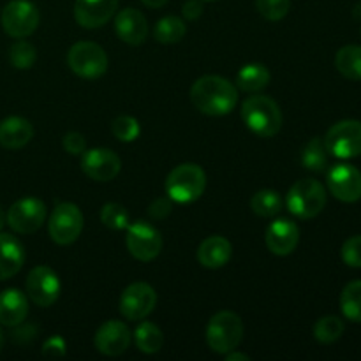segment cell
I'll return each instance as SVG.
<instances>
[{
  "mask_svg": "<svg viewBox=\"0 0 361 361\" xmlns=\"http://www.w3.org/2000/svg\"><path fill=\"white\" fill-rule=\"evenodd\" d=\"M190 101L204 115L224 116L231 113L238 102L236 85L222 76L208 74L190 87Z\"/></svg>",
  "mask_w": 361,
  "mask_h": 361,
  "instance_id": "cell-1",
  "label": "cell"
},
{
  "mask_svg": "<svg viewBox=\"0 0 361 361\" xmlns=\"http://www.w3.org/2000/svg\"><path fill=\"white\" fill-rule=\"evenodd\" d=\"M242 120L256 136L274 137L282 127V111L274 99L256 94L243 101Z\"/></svg>",
  "mask_w": 361,
  "mask_h": 361,
  "instance_id": "cell-2",
  "label": "cell"
},
{
  "mask_svg": "<svg viewBox=\"0 0 361 361\" xmlns=\"http://www.w3.org/2000/svg\"><path fill=\"white\" fill-rule=\"evenodd\" d=\"M207 189V175L197 164H180L166 178V192L175 203L189 204L203 196Z\"/></svg>",
  "mask_w": 361,
  "mask_h": 361,
  "instance_id": "cell-3",
  "label": "cell"
},
{
  "mask_svg": "<svg viewBox=\"0 0 361 361\" xmlns=\"http://www.w3.org/2000/svg\"><path fill=\"white\" fill-rule=\"evenodd\" d=\"M286 204L295 217L309 221V219L317 217L326 207V190L323 183L314 178L298 180L289 189Z\"/></svg>",
  "mask_w": 361,
  "mask_h": 361,
  "instance_id": "cell-4",
  "label": "cell"
},
{
  "mask_svg": "<svg viewBox=\"0 0 361 361\" xmlns=\"http://www.w3.org/2000/svg\"><path fill=\"white\" fill-rule=\"evenodd\" d=\"M243 338V323L240 316L231 310L217 312L207 326V344L208 348L219 355H228L235 351Z\"/></svg>",
  "mask_w": 361,
  "mask_h": 361,
  "instance_id": "cell-5",
  "label": "cell"
},
{
  "mask_svg": "<svg viewBox=\"0 0 361 361\" xmlns=\"http://www.w3.org/2000/svg\"><path fill=\"white\" fill-rule=\"evenodd\" d=\"M67 66L83 80H97L108 71V55L92 41H80L67 53Z\"/></svg>",
  "mask_w": 361,
  "mask_h": 361,
  "instance_id": "cell-6",
  "label": "cell"
},
{
  "mask_svg": "<svg viewBox=\"0 0 361 361\" xmlns=\"http://www.w3.org/2000/svg\"><path fill=\"white\" fill-rule=\"evenodd\" d=\"M328 154L337 159H355L361 155V122L342 120L331 126L324 136Z\"/></svg>",
  "mask_w": 361,
  "mask_h": 361,
  "instance_id": "cell-7",
  "label": "cell"
},
{
  "mask_svg": "<svg viewBox=\"0 0 361 361\" xmlns=\"http://www.w3.org/2000/svg\"><path fill=\"white\" fill-rule=\"evenodd\" d=\"M83 231V214L74 203L56 204L49 215L48 233L56 245H71Z\"/></svg>",
  "mask_w": 361,
  "mask_h": 361,
  "instance_id": "cell-8",
  "label": "cell"
},
{
  "mask_svg": "<svg viewBox=\"0 0 361 361\" xmlns=\"http://www.w3.org/2000/svg\"><path fill=\"white\" fill-rule=\"evenodd\" d=\"M2 28L14 39L28 37L39 27V11L28 0H11L2 9Z\"/></svg>",
  "mask_w": 361,
  "mask_h": 361,
  "instance_id": "cell-9",
  "label": "cell"
},
{
  "mask_svg": "<svg viewBox=\"0 0 361 361\" xmlns=\"http://www.w3.org/2000/svg\"><path fill=\"white\" fill-rule=\"evenodd\" d=\"M127 249L141 263L155 259L162 250V236L147 221H137L127 226Z\"/></svg>",
  "mask_w": 361,
  "mask_h": 361,
  "instance_id": "cell-10",
  "label": "cell"
},
{
  "mask_svg": "<svg viewBox=\"0 0 361 361\" xmlns=\"http://www.w3.org/2000/svg\"><path fill=\"white\" fill-rule=\"evenodd\" d=\"M46 221V204L37 197H23L9 208L6 222L18 235H32Z\"/></svg>",
  "mask_w": 361,
  "mask_h": 361,
  "instance_id": "cell-11",
  "label": "cell"
},
{
  "mask_svg": "<svg viewBox=\"0 0 361 361\" xmlns=\"http://www.w3.org/2000/svg\"><path fill=\"white\" fill-rule=\"evenodd\" d=\"M157 305L155 289L147 282H134L123 289L120 296V314L129 321H141L152 314Z\"/></svg>",
  "mask_w": 361,
  "mask_h": 361,
  "instance_id": "cell-12",
  "label": "cell"
},
{
  "mask_svg": "<svg viewBox=\"0 0 361 361\" xmlns=\"http://www.w3.org/2000/svg\"><path fill=\"white\" fill-rule=\"evenodd\" d=\"M60 279L49 267H35L27 277V295L37 307H51L59 300Z\"/></svg>",
  "mask_w": 361,
  "mask_h": 361,
  "instance_id": "cell-13",
  "label": "cell"
},
{
  "mask_svg": "<svg viewBox=\"0 0 361 361\" xmlns=\"http://www.w3.org/2000/svg\"><path fill=\"white\" fill-rule=\"evenodd\" d=\"M328 189L342 203L361 200V171L351 164H335L328 173Z\"/></svg>",
  "mask_w": 361,
  "mask_h": 361,
  "instance_id": "cell-14",
  "label": "cell"
},
{
  "mask_svg": "<svg viewBox=\"0 0 361 361\" xmlns=\"http://www.w3.org/2000/svg\"><path fill=\"white\" fill-rule=\"evenodd\" d=\"M120 168H122L120 157L108 148H92L81 154V169L88 178L95 182H109L116 178Z\"/></svg>",
  "mask_w": 361,
  "mask_h": 361,
  "instance_id": "cell-15",
  "label": "cell"
},
{
  "mask_svg": "<svg viewBox=\"0 0 361 361\" xmlns=\"http://www.w3.org/2000/svg\"><path fill=\"white\" fill-rule=\"evenodd\" d=\"M97 351L104 356H120L129 349L130 331L122 321H106L94 337Z\"/></svg>",
  "mask_w": 361,
  "mask_h": 361,
  "instance_id": "cell-16",
  "label": "cell"
},
{
  "mask_svg": "<svg viewBox=\"0 0 361 361\" xmlns=\"http://www.w3.org/2000/svg\"><path fill=\"white\" fill-rule=\"evenodd\" d=\"M118 0H76L74 18L83 28H101L115 16Z\"/></svg>",
  "mask_w": 361,
  "mask_h": 361,
  "instance_id": "cell-17",
  "label": "cell"
},
{
  "mask_svg": "<svg viewBox=\"0 0 361 361\" xmlns=\"http://www.w3.org/2000/svg\"><path fill=\"white\" fill-rule=\"evenodd\" d=\"M264 242H267L270 252H274L275 256H289L291 252H295L300 242L298 226L289 219H277L268 226Z\"/></svg>",
  "mask_w": 361,
  "mask_h": 361,
  "instance_id": "cell-18",
  "label": "cell"
},
{
  "mask_svg": "<svg viewBox=\"0 0 361 361\" xmlns=\"http://www.w3.org/2000/svg\"><path fill=\"white\" fill-rule=\"evenodd\" d=\"M115 30L120 41L127 42L130 46L143 44L145 39L148 37V21L134 7L122 9L115 18Z\"/></svg>",
  "mask_w": 361,
  "mask_h": 361,
  "instance_id": "cell-19",
  "label": "cell"
},
{
  "mask_svg": "<svg viewBox=\"0 0 361 361\" xmlns=\"http://www.w3.org/2000/svg\"><path fill=\"white\" fill-rule=\"evenodd\" d=\"M233 256V247L228 238L221 235L208 236L203 240V243L197 249V261L201 267L208 268V270H219V268L226 267Z\"/></svg>",
  "mask_w": 361,
  "mask_h": 361,
  "instance_id": "cell-20",
  "label": "cell"
},
{
  "mask_svg": "<svg viewBox=\"0 0 361 361\" xmlns=\"http://www.w3.org/2000/svg\"><path fill=\"white\" fill-rule=\"evenodd\" d=\"M34 137V127L27 118L7 116L0 122V147L7 150H20Z\"/></svg>",
  "mask_w": 361,
  "mask_h": 361,
  "instance_id": "cell-21",
  "label": "cell"
},
{
  "mask_svg": "<svg viewBox=\"0 0 361 361\" xmlns=\"http://www.w3.org/2000/svg\"><path fill=\"white\" fill-rule=\"evenodd\" d=\"M25 263V249L16 236L0 233V282L14 277Z\"/></svg>",
  "mask_w": 361,
  "mask_h": 361,
  "instance_id": "cell-22",
  "label": "cell"
},
{
  "mask_svg": "<svg viewBox=\"0 0 361 361\" xmlns=\"http://www.w3.org/2000/svg\"><path fill=\"white\" fill-rule=\"evenodd\" d=\"M28 316V300L20 289L11 288L0 293V324L14 328Z\"/></svg>",
  "mask_w": 361,
  "mask_h": 361,
  "instance_id": "cell-23",
  "label": "cell"
},
{
  "mask_svg": "<svg viewBox=\"0 0 361 361\" xmlns=\"http://www.w3.org/2000/svg\"><path fill=\"white\" fill-rule=\"evenodd\" d=\"M268 83H270V71L263 63H247L236 74V87L250 94L261 92L268 87Z\"/></svg>",
  "mask_w": 361,
  "mask_h": 361,
  "instance_id": "cell-24",
  "label": "cell"
},
{
  "mask_svg": "<svg viewBox=\"0 0 361 361\" xmlns=\"http://www.w3.org/2000/svg\"><path fill=\"white\" fill-rule=\"evenodd\" d=\"M134 342H136L137 349L141 353H145V355H155L164 345V335H162L161 328L157 324L141 319L136 331H134Z\"/></svg>",
  "mask_w": 361,
  "mask_h": 361,
  "instance_id": "cell-25",
  "label": "cell"
},
{
  "mask_svg": "<svg viewBox=\"0 0 361 361\" xmlns=\"http://www.w3.org/2000/svg\"><path fill=\"white\" fill-rule=\"evenodd\" d=\"M335 67L348 80H361V46L349 44L338 49L335 55Z\"/></svg>",
  "mask_w": 361,
  "mask_h": 361,
  "instance_id": "cell-26",
  "label": "cell"
},
{
  "mask_svg": "<svg viewBox=\"0 0 361 361\" xmlns=\"http://www.w3.org/2000/svg\"><path fill=\"white\" fill-rule=\"evenodd\" d=\"M187 34V27L178 16H166L157 21L154 28V37L162 44H176Z\"/></svg>",
  "mask_w": 361,
  "mask_h": 361,
  "instance_id": "cell-27",
  "label": "cell"
},
{
  "mask_svg": "<svg viewBox=\"0 0 361 361\" xmlns=\"http://www.w3.org/2000/svg\"><path fill=\"white\" fill-rule=\"evenodd\" d=\"M250 208L259 217H275L282 210L281 194L274 189L257 190L250 200Z\"/></svg>",
  "mask_w": 361,
  "mask_h": 361,
  "instance_id": "cell-28",
  "label": "cell"
},
{
  "mask_svg": "<svg viewBox=\"0 0 361 361\" xmlns=\"http://www.w3.org/2000/svg\"><path fill=\"white\" fill-rule=\"evenodd\" d=\"M341 310L345 319L361 323V281L349 282L341 295Z\"/></svg>",
  "mask_w": 361,
  "mask_h": 361,
  "instance_id": "cell-29",
  "label": "cell"
},
{
  "mask_svg": "<svg viewBox=\"0 0 361 361\" xmlns=\"http://www.w3.org/2000/svg\"><path fill=\"white\" fill-rule=\"evenodd\" d=\"M302 164L303 168L310 171H324L328 166V150L324 147V141L321 137H314L307 143L302 152Z\"/></svg>",
  "mask_w": 361,
  "mask_h": 361,
  "instance_id": "cell-30",
  "label": "cell"
},
{
  "mask_svg": "<svg viewBox=\"0 0 361 361\" xmlns=\"http://www.w3.org/2000/svg\"><path fill=\"white\" fill-rule=\"evenodd\" d=\"M344 321L337 316H324L314 326V337L321 344H334L344 334Z\"/></svg>",
  "mask_w": 361,
  "mask_h": 361,
  "instance_id": "cell-31",
  "label": "cell"
},
{
  "mask_svg": "<svg viewBox=\"0 0 361 361\" xmlns=\"http://www.w3.org/2000/svg\"><path fill=\"white\" fill-rule=\"evenodd\" d=\"M111 133L122 143H130V141L137 140L141 133L140 122L134 116L120 115L111 122Z\"/></svg>",
  "mask_w": 361,
  "mask_h": 361,
  "instance_id": "cell-32",
  "label": "cell"
},
{
  "mask_svg": "<svg viewBox=\"0 0 361 361\" xmlns=\"http://www.w3.org/2000/svg\"><path fill=\"white\" fill-rule=\"evenodd\" d=\"M9 60L16 69H30L37 60V51L34 46L27 41H18L11 46L9 49Z\"/></svg>",
  "mask_w": 361,
  "mask_h": 361,
  "instance_id": "cell-33",
  "label": "cell"
},
{
  "mask_svg": "<svg viewBox=\"0 0 361 361\" xmlns=\"http://www.w3.org/2000/svg\"><path fill=\"white\" fill-rule=\"evenodd\" d=\"M101 221L113 231H122L129 226V214L118 203H106L101 210Z\"/></svg>",
  "mask_w": 361,
  "mask_h": 361,
  "instance_id": "cell-34",
  "label": "cell"
},
{
  "mask_svg": "<svg viewBox=\"0 0 361 361\" xmlns=\"http://www.w3.org/2000/svg\"><path fill=\"white\" fill-rule=\"evenodd\" d=\"M256 7L264 20L279 21L288 16L291 0H256Z\"/></svg>",
  "mask_w": 361,
  "mask_h": 361,
  "instance_id": "cell-35",
  "label": "cell"
},
{
  "mask_svg": "<svg viewBox=\"0 0 361 361\" xmlns=\"http://www.w3.org/2000/svg\"><path fill=\"white\" fill-rule=\"evenodd\" d=\"M341 256L348 267L361 268V235L345 240L344 245H342Z\"/></svg>",
  "mask_w": 361,
  "mask_h": 361,
  "instance_id": "cell-36",
  "label": "cell"
},
{
  "mask_svg": "<svg viewBox=\"0 0 361 361\" xmlns=\"http://www.w3.org/2000/svg\"><path fill=\"white\" fill-rule=\"evenodd\" d=\"M62 147L67 154L73 155H81L87 150V143H85V137L80 133H67L62 140Z\"/></svg>",
  "mask_w": 361,
  "mask_h": 361,
  "instance_id": "cell-37",
  "label": "cell"
},
{
  "mask_svg": "<svg viewBox=\"0 0 361 361\" xmlns=\"http://www.w3.org/2000/svg\"><path fill=\"white\" fill-rule=\"evenodd\" d=\"M42 355L48 356V358H60V356H63L66 355V341L60 335L49 337L44 342V345H42Z\"/></svg>",
  "mask_w": 361,
  "mask_h": 361,
  "instance_id": "cell-38",
  "label": "cell"
},
{
  "mask_svg": "<svg viewBox=\"0 0 361 361\" xmlns=\"http://www.w3.org/2000/svg\"><path fill=\"white\" fill-rule=\"evenodd\" d=\"M171 210H173L171 200L159 197V200H155L154 203L150 204V208H148V214H150V217L155 219V221H162V219H166L169 214H171Z\"/></svg>",
  "mask_w": 361,
  "mask_h": 361,
  "instance_id": "cell-39",
  "label": "cell"
},
{
  "mask_svg": "<svg viewBox=\"0 0 361 361\" xmlns=\"http://www.w3.org/2000/svg\"><path fill=\"white\" fill-rule=\"evenodd\" d=\"M182 14L189 21L197 20L203 14V2L201 0H187L182 7Z\"/></svg>",
  "mask_w": 361,
  "mask_h": 361,
  "instance_id": "cell-40",
  "label": "cell"
},
{
  "mask_svg": "<svg viewBox=\"0 0 361 361\" xmlns=\"http://www.w3.org/2000/svg\"><path fill=\"white\" fill-rule=\"evenodd\" d=\"M226 360L228 361H250V358L247 355H242V353H235V351H229L226 355Z\"/></svg>",
  "mask_w": 361,
  "mask_h": 361,
  "instance_id": "cell-41",
  "label": "cell"
},
{
  "mask_svg": "<svg viewBox=\"0 0 361 361\" xmlns=\"http://www.w3.org/2000/svg\"><path fill=\"white\" fill-rule=\"evenodd\" d=\"M141 2H143L147 7H152V9H159V7L166 6L169 0H141Z\"/></svg>",
  "mask_w": 361,
  "mask_h": 361,
  "instance_id": "cell-42",
  "label": "cell"
},
{
  "mask_svg": "<svg viewBox=\"0 0 361 361\" xmlns=\"http://www.w3.org/2000/svg\"><path fill=\"white\" fill-rule=\"evenodd\" d=\"M4 224H6V214H4L2 207H0V229L4 228Z\"/></svg>",
  "mask_w": 361,
  "mask_h": 361,
  "instance_id": "cell-43",
  "label": "cell"
},
{
  "mask_svg": "<svg viewBox=\"0 0 361 361\" xmlns=\"http://www.w3.org/2000/svg\"><path fill=\"white\" fill-rule=\"evenodd\" d=\"M355 18H361V6L355 7Z\"/></svg>",
  "mask_w": 361,
  "mask_h": 361,
  "instance_id": "cell-44",
  "label": "cell"
},
{
  "mask_svg": "<svg viewBox=\"0 0 361 361\" xmlns=\"http://www.w3.org/2000/svg\"><path fill=\"white\" fill-rule=\"evenodd\" d=\"M4 348V335H2V330H0V351H2Z\"/></svg>",
  "mask_w": 361,
  "mask_h": 361,
  "instance_id": "cell-45",
  "label": "cell"
},
{
  "mask_svg": "<svg viewBox=\"0 0 361 361\" xmlns=\"http://www.w3.org/2000/svg\"><path fill=\"white\" fill-rule=\"evenodd\" d=\"M208 2H215V0H208Z\"/></svg>",
  "mask_w": 361,
  "mask_h": 361,
  "instance_id": "cell-46",
  "label": "cell"
}]
</instances>
